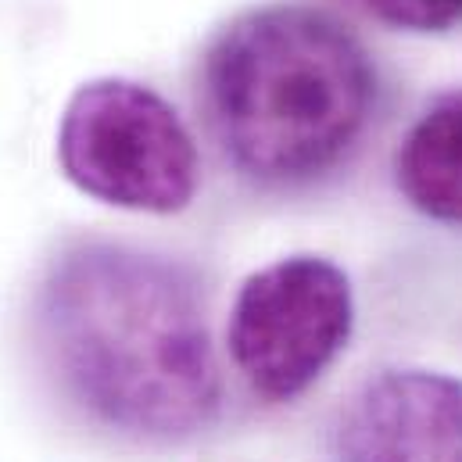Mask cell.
<instances>
[{
  "label": "cell",
  "mask_w": 462,
  "mask_h": 462,
  "mask_svg": "<svg viewBox=\"0 0 462 462\" xmlns=\"http://www.w3.org/2000/svg\"><path fill=\"white\" fill-rule=\"evenodd\" d=\"M58 373L105 423L136 438H187L219 405L205 305L169 262L125 247L65 254L43 291Z\"/></svg>",
  "instance_id": "1"
},
{
  "label": "cell",
  "mask_w": 462,
  "mask_h": 462,
  "mask_svg": "<svg viewBox=\"0 0 462 462\" xmlns=\"http://www.w3.org/2000/svg\"><path fill=\"white\" fill-rule=\"evenodd\" d=\"M376 76L334 14L280 4L236 18L205 65L212 125L233 162L265 183L334 169L369 122Z\"/></svg>",
  "instance_id": "2"
},
{
  "label": "cell",
  "mask_w": 462,
  "mask_h": 462,
  "mask_svg": "<svg viewBox=\"0 0 462 462\" xmlns=\"http://www.w3.org/2000/svg\"><path fill=\"white\" fill-rule=\"evenodd\" d=\"M61 172L90 198L151 216L183 212L201 180L190 129L143 83H83L58 129Z\"/></svg>",
  "instance_id": "3"
},
{
  "label": "cell",
  "mask_w": 462,
  "mask_h": 462,
  "mask_svg": "<svg viewBox=\"0 0 462 462\" xmlns=\"http://www.w3.org/2000/svg\"><path fill=\"white\" fill-rule=\"evenodd\" d=\"M351 327L345 273L319 254H291L244 280L230 312L233 365L254 394L291 402L330 369Z\"/></svg>",
  "instance_id": "4"
},
{
  "label": "cell",
  "mask_w": 462,
  "mask_h": 462,
  "mask_svg": "<svg viewBox=\"0 0 462 462\" xmlns=\"http://www.w3.org/2000/svg\"><path fill=\"white\" fill-rule=\"evenodd\" d=\"M341 462H462V380L387 369L365 380L337 423Z\"/></svg>",
  "instance_id": "5"
},
{
  "label": "cell",
  "mask_w": 462,
  "mask_h": 462,
  "mask_svg": "<svg viewBox=\"0 0 462 462\" xmlns=\"http://www.w3.org/2000/svg\"><path fill=\"white\" fill-rule=\"evenodd\" d=\"M394 180L416 212L462 226V90L441 94L412 122L394 154Z\"/></svg>",
  "instance_id": "6"
},
{
  "label": "cell",
  "mask_w": 462,
  "mask_h": 462,
  "mask_svg": "<svg viewBox=\"0 0 462 462\" xmlns=\"http://www.w3.org/2000/svg\"><path fill=\"white\" fill-rule=\"evenodd\" d=\"M369 11L409 32H445L462 18V0H365Z\"/></svg>",
  "instance_id": "7"
}]
</instances>
